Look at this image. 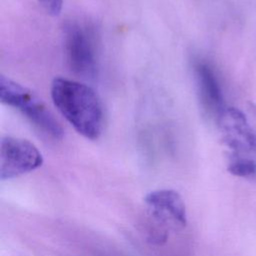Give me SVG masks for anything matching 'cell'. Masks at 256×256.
<instances>
[{
	"label": "cell",
	"mask_w": 256,
	"mask_h": 256,
	"mask_svg": "<svg viewBox=\"0 0 256 256\" xmlns=\"http://www.w3.org/2000/svg\"><path fill=\"white\" fill-rule=\"evenodd\" d=\"M0 100L20 111L47 138L62 139L63 129L45 103L31 90L4 75L0 76Z\"/></svg>",
	"instance_id": "cell-2"
},
{
	"label": "cell",
	"mask_w": 256,
	"mask_h": 256,
	"mask_svg": "<svg viewBox=\"0 0 256 256\" xmlns=\"http://www.w3.org/2000/svg\"><path fill=\"white\" fill-rule=\"evenodd\" d=\"M150 216L158 223L170 228H183L187 224V213L181 195L171 189L149 192L144 199Z\"/></svg>",
	"instance_id": "cell-5"
},
{
	"label": "cell",
	"mask_w": 256,
	"mask_h": 256,
	"mask_svg": "<svg viewBox=\"0 0 256 256\" xmlns=\"http://www.w3.org/2000/svg\"><path fill=\"white\" fill-rule=\"evenodd\" d=\"M51 97L61 115L83 137L96 140L103 130V109L95 91L86 84L56 77Z\"/></svg>",
	"instance_id": "cell-1"
},
{
	"label": "cell",
	"mask_w": 256,
	"mask_h": 256,
	"mask_svg": "<svg viewBox=\"0 0 256 256\" xmlns=\"http://www.w3.org/2000/svg\"><path fill=\"white\" fill-rule=\"evenodd\" d=\"M43 156L38 148L26 139L6 136L0 145V178L9 180L41 167Z\"/></svg>",
	"instance_id": "cell-4"
},
{
	"label": "cell",
	"mask_w": 256,
	"mask_h": 256,
	"mask_svg": "<svg viewBox=\"0 0 256 256\" xmlns=\"http://www.w3.org/2000/svg\"><path fill=\"white\" fill-rule=\"evenodd\" d=\"M199 100L205 111L220 116L224 109L222 90L213 68L205 61H198L194 67Z\"/></svg>",
	"instance_id": "cell-6"
},
{
	"label": "cell",
	"mask_w": 256,
	"mask_h": 256,
	"mask_svg": "<svg viewBox=\"0 0 256 256\" xmlns=\"http://www.w3.org/2000/svg\"><path fill=\"white\" fill-rule=\"evenodd\" d=\"M39 2L48 14L52 16L60 14L63 0H39Z\"/></svg>",
	"instance_id": "cell-8"
},
{
	"label": "cell",
	"mask_w": 256,
	"mask_h": 256,
	"mask_svg": "<svg viewBox=\"0 0 256 256\" xmlns=\"http://www.w3.org/2000/svg\"><path fill=\"white\" fill-rule=\"evenodd\" d=\"M64 51L69 68L83 78L97 73L96 34L92 26L68 21L64 26Z\"/></svg>",
	"instance_id": "cell-3"
},
{
	"label": "cell",
	"mask_w": 256,
	"mask_h": 256,
	"mask_svg": "<svg viewBox=\"0 0 256 256\" xmlns=\"http://www.w3.org/2000/svg\"><path fill=\"white\" fill-rule=\"evenodd\" d=\"M228 170L231 174L239 177H252L256 175V164L249 159L231 160Z\"/></svg>",
	"instance_id": "cell-7"
}]
</instances>
